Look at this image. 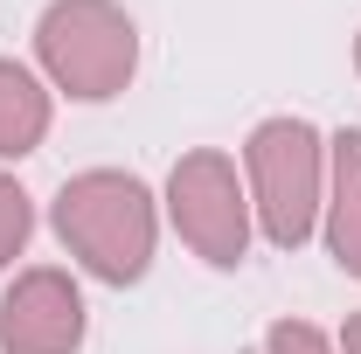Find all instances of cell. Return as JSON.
<instances>
[{"mask_svg": "<svg viewBox=\"0 0 361 354\" xmlns=\"http://www.w3.org/2000/svg\"><path fill=\"white\" fill-rule=\"evenodd\" d=\"M56 236L70 243V257L104 278V285H139L146 264H153V236H160V216H153V195L139 174H118V167H90V174H70L56 188Z\"/></svg>", "mask_w": 361, "mask_h": 354, "instance_id": "obj_1", "label": "cell"}, {"mask_svg": "<svg viewBox=\"0 0 361 354\" xmlns=\"http://www.w3.org/2000/svg\"><path fill=\"white\" fill-rule=\"evenodd\" d=\"M35 56L56 77V90L104 104L133 84L139 70V28L118 0H49L35 21Z\"/></svg>", "mask_w": 361, "mask_h": 354, "instance_id": "obj_2", "label": "cell"}, {"mask_svg": "<svg viewBox=\"0 0 361 354\" xmlns=\"http://www.w3.org/2000/svg\"><path fill=\"white\" fill-rule=\"evenodd\" d=\"M243 160H250V209L264 222V236L278 250H299L306 236H313L319 209H326V195H319V133L306 118H264L250 146H243Z\"/></svg>", "mask_w": 361, "mask_h": 354, "instance_id": "obj_3", "label": "cell"}, {"mask_svg": "<svg viewBox=\"0 0 361 354\" xmlns=\"http://www.w3.org/2000/svg\"><path fill=\"white\" fill-rule=\"evenodd\" d=\"M167 216H174L180 243L216 271H236L250 250V195L236 181V160L202 146V153H180L174 174H167Z\"/></svg>", "mask_w": 361, "mask_h": 354, "instance_id": "obj_4", "label": "cell"}, {"mask_svg": "<svg viewBox=\"0 0 361 354\" xmlns=\"http://www.w3.org/2000/svg\"><path fill=\"white\" fill-rule=\"evenodd\" d=\"M84 348V292L70 271L35 264L0 299V354H77Z\"/></svg>", "mask_w": 361, "mask_h": 354, "instance_id": "obj_5", "label": "cell"}, {"mask_svg": "<svg viewBox=\"0 0 361 354\" xmlns=\"http://www.w3.org/2000/svg\"><path fill=\"white\" fill-rule=\"evenodd\" d=\"M326 250L334 264L361 278V126L334 139V195H326Z\"/></svg>", "mask_w": 361, "mask_h": 354, "instance_id": "obj_6", "label": "cell"}, {"mask_svg": "<svg viewBox=\"0 0 361 354\" xmlns=\"http://www.w3.org/2000/svg\"><path fill=\"white\" fill-rule=\"evenodd\" d=\"M49 139V90L0 56V160H21Z\"/></svg>", "mask_w": 361, "mask_h": 354, "instance_id": "obj_7", "label": "cell"}, {"mask_svg": "<svg viewBox=\"0 0 361 354\" xmlns=\"http://www.w3.org/2000/svg\"><path fill=\"white\" fill-rule=\"evenodd\" d=\"M28 229H35V209H28L21 181H14V174H0V264H14V257H21Z\"/></svg>", "mask_w": 361, "mask_h": 354, "instance_id": "obj_8", "label": "cell"}, {"mask_svg": "<svg viewBox=\"0 0 361 354\" xmlns=\"http://www.w3.org/2000/svg\"><path fill=\"white\" fill-rule=\"evenodd\" d=\"M264 354H334V348H326V334L313 319H278L264 334Z\"/></svg>", "mask_w": 361, "mask_h": 354, "instance_id": "obj_9", "label": "cell"}, {"mask_svg": "<svg viewBox=\"0 0 361 354\" xmlns=\"http://www.w3.org/2000/svg\"><path fill=\"white\" fill-rule=\"evenodd\" d=\"M341 354H361V312L348 319V334H341Z\"/></svg>", "mask_w": 361, "mask_h": 354, "instance_id": "obj_10", "label": "cell"}, {"mask_svg": "<svg viewBox=\"0 0 361 354\" xmlns=\"http://www.w3.org/2000/svg\"><path fill=\"white\" fill-rule=\"evenodd\" d=\"M355 70H361V42H355Z\"/></svg>", "mask_w": 361, "mask_h": 354, "instance_id": "obj_11", "label": "cell"}]
</instances>
